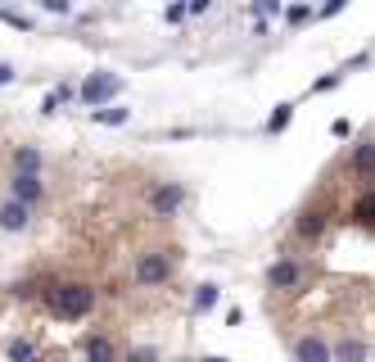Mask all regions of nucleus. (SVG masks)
Instances as JSON below:
<instances>
[{"label": "nucleus", "mask_w": 375, "mask_h": 362, "mask_svg": "<svg viewBox=\"0 0 375 362\" xmlns=\"http://www.w3.org/2000/svg\"><path fill=\"white\" fill-rule=\"evenodd\" d=\"M127 362H158V353H154V348H131Z\"/></svg>", "instance_id": "21"}, {"label": "nucleus", "mask_w": 375, "mask_h": 362, "mask_svg": "<svg viewBox=\"0 0 375 362\" xmlns=\"http://www.w3.org/2000/svg\"><path fill=\"white\" fill-rule=\"evenodd\" d=\"M14 168L23 172V177H41V154H36L32 145H18L14 149Z\"/></svg>", "instance_id": "9"}, {"label": "nucleus", "mask_w": 375, "mask_h": 362, "mask_svg": "<svg viewBox=\"0 0 375 362\" xmlns=\"http://www.w3.org/2000/svg\"><path fill=\"white\" fill-rule=\"evenodd\" d=\"M32 227V208H23L18 199H5L0 204V231H28Z\"/></svg>", "instance_id": "7"}, {"label": "nucleus", "mask_w": 375, "mask_h": 362, "mask_svg": "<svg viewBox=\"0 0 375 362\" xmlns=\"http://www.w3.org/2000/svg\"><path fill=\"white\" fill-rule=\"evenodd\" d=\"M185 204V186L181 181H158L149 191V213L154 218H177V208Z\"/></svg>", "instance_id": "3"}, {"label": "nucleus", "mask_w": 375, "mask_h": 362, "mask_svg": "<svg viewBox=\"0 0 375 362\" xmlns=\"http://www.w3.org/2000/svg\"><path fill=\"white\" fill-rule=\"evenodd\" d=\"M64 100H68V91H64V86H59V91H50V95H45V105H41V114H55V109L64 105Z\"/></svg>", "instance_id": "20"}, {"label": "nucleus", "mask_w": 375, "mask_h": 362, "mask_svg": "<svg viewBox=\"0 0 375 362\" xmlns=\"http://www.w3.org/2000/svg\"><path fill=\"white\" fill-rule=\"evenodd\" d=\"M294 362H330V344L317 340V335H308V340L294 344Z\"/></svg>", "instance_id": "8"}, {"label": "nucleus", "mask_w": 375, "mask_h": 362, "mask_svg": "<svg viewBox=\"0 0 375 362\" xmlns=\"http://www.w3.org/2000/svg\"><path fill=\"white\" fill-rule=\"evenodd\" d=\"M0 23H9V28H18V32H28V28H32V18L14 14V9H0Z\"/></svg>", "instance_id": "19"}, {"label": "nucleus", "mask_w": 375, "mask_h": 362, "mask_svg": "<svg viewBox=\"0 0 375 362\" xmlns=\"http://www.w3.org/2000/svg\"><path fill=\"white\" fill-rule=\"evenodd\" d=\"M5 358H9V362H41V353H36L32 340H9V344H5Z\"/></svg>", "instance_id": "12"}, {"label": "nucleus", "mask_w": 375, "mask_h": 362, "mask_svg": "<svg viewBox=\"0 0 375 362\" xmlns=\"http://www.w3.org/2000/svg\"><path fill=\"white\" fill-rule=\"evenodd\" d=\"M95 122H104V127H122V122H127V109H95Z\"/></svg>", "instance_id": "17"}, {"label": "nucleus", "mask_w": 375, "mask_h": 362, "mask_svg": "<svg viewBox=\"0 0 375 362\" xmlns=\"http://www.w3.org/2000/svg\"><path fill=\"white\" fill-rule=\"evenodd\" d=\"M290 114H294V105H281L276 114H271V122H267V132H285V122H290Z\"/></svg>", "instance_id": "18"}, {"label": "nucleus", "mask_w": 375, "mask_h": 362, "mask_svg": "<svg viewBox=\"0 0 375 362\" xmlns=\"http://www.w3.org/2000/svg\"><path fill=\"white\" fill-rule=\"evenodd\" d=\"M45 308L59 321H82L95 308V285L86 281H64V285H50L45 290Z\"/></svg>", "instance_id": "1"}, {"label": "nucleus", "mask_w": 375, "mask_h": 362, "mask_svg": "<svg viewBox=\"0 0 375 362\" xmlns=\"http://www.w3.org/2000/svg\"><path fill=\"white\" fill-rule=\"evenodd\" d=\"M86 362H114V340L109 335H91L86 340Z\"/></svg>", "instance_id": "10"}, {"label": "nucleus", "mask_w": 375, "mask_h": 362, "mask_svg": "<svg viewBox=\"0 0 375 362\" xmlns=\"http://www.w3.org/2000/svg\"><path fill=\"white\" fill-rule=\"evenodd\" d=\"M9 199H18L23 208H36L45 199V181L41 177H23V172H14V181H9Z\"/></svg>", "instance_id": "5"}, {"label": "nucleus", "mask_w": 375, "mask_h": 362, "mask_svg": "<svg viewBox=\"0 0 375 362\" xmlns=\"http://www.w3.org/2000/svg\"><path fill=\"white\" fill-rule=\"evenodd\" d=\"M118 91H122L118 73H91V78L82 82V100H86V105H104V100H114Z\"/></svg>", "instance_id": "4"}, {"label": "nucleus", "mask_w": 375, "mask_h": 362, "mask_svg": "<svg viewBox=\"0 0 375 362\" xmlns=\"http://www.w3.org/2000/svg\"><path fill=\"white\" fill-rule=\"evenodd\" d=\"M285 18H290V23H303V18H312V9H303V5H294V9H290V14H285Z\"/></svg>", "instance_id": "22"}, {"label": "nucleus", "mask_w": 375, "mask_h": 362, "mask_svg": "<svg viewBox=\"0 0 375 362\" xmlns=\"http://www.w3.org/2000/svg\"><path fill=\"white\" fill-rule=\"evenodd\" d=\"M9 82H14V68H9V64H0V86H9Z\"/></svg>", "instance_id": "23"}, {"label": "nucleus", "mask_w": 375, "mask_h": 362, "mask_svg": "<svg viewBox=\"0 0 375 362\" xmlns=\"http://www.w3.org/2000/svg\"><path fill=\"white\" fill-rule=\"evenodd\" d=\"M204 362H227V358H204Z\"/></svg>", "instance_id": "24"}, {"label": "nucleus", "mask_w": 375, "mask_h": 362, "mask_svg": "<svg viewBox=\"0 0 375 362\" xmlns=\"http://www.w3.org/2000/svg\"><path fill=\"white\" fill-rule=\"evenodd\" d=\"M335 358H339V362H362V358H366V344H362V340H344L339 348H335Z\"/></svg>", "instance_id": "14"}, {"label": "nucleus", "mask_w": 375, "mask_h": 362, "mask_svg": "<svg viewBox=\"0 0 375 362\" xmlns=\"http://www.w3.org/2000/svg\"><path fill=\"white\" fill-rule=\"evenodd\" d=\"M353 218L362 222V227H375V195H366V199H362V204L353 208Z\"/></svg>", "instance_id": "15"}, {"label": "nucleus", "mask_w": 375, "mask_h": 362, "mask_svg": "<svg viewBox=\"0 0 375 362\" xmlns=\"http://www.w3.org/2000/svg\"><path fill=\"white\" fill-rule=\"evenodd\" d=\"M212 304H217V285H199V290H195V308H199V313H208Z\"/></svg>", "instance_id": "16"}, {"label": "nucleus", "mask_w": 375, "mask_h": 362, "mask_svg": "<svg viewBox=\"0 0 375 362\" xmlns=\"http://www.w3.org/2000/svg\"><path fill=\"white\" fill-rule=\"evenodd\" d=\"M303 263H294V258H281V263H271V272H267V285L271 290H294V285H303Z\"/></svg>", "instance_id": "6"}, {"label": "nucleus", "mask_w": 375, "mask_h": 362, "mask_svg": "<svg viewBox=\"0 0 375 362\" xmlns=\"http://www.w3.org/2000/svg\"><path fill=\"white\" fill-rule=\"evenodd\" d=\"M353 172H357V177L375 172V141H362V145L353 149Z\"/></svg>", "instance_id": "11"}, {"label": "nucleus", "mask_w": 375, "mask_h": 362, "mask_svg": "<svg viewBox=\"0 0 375 362\" xmlns=\"http://www.w3.org/2000/svg\"><path fill=\"white\" fill-rule=\"evenodd\" d=\"M172 277V258L168 254H141L136 258V285H145V290H154V285H168Z\"/></svg>", "instance_id": "2"}, {"label": "nucleus", "mask_w": 375, "mask_h": 362, "mask_svg": "<svg viewBox=\"0 0 375 362\" xmlns=\"http://www.w3.org/2000/svg\"><path fill=\"white\" fill-rule=\"evenodd\" d=\"M321 231H326V213H317V208H308V213L298 218V235H308V240H317Z\"/></svg>", "instance_id": "13"}]
</instances>
